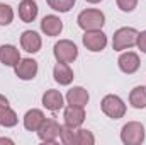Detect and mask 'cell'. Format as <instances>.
I'll use <instances>...</instances> for the list:
<instances>
[{
    "mask_svg": "<svg viewBox=\"0 0 146 145\" xmlns=\"http://www.w3.org/2000/svg\"><path fill=\"white\" fill-rule=\"evenodd\" d=\"M136 46L141 50V53H146V31L138 33V41H136Z\"/></svg>",
    "mask_w": 146,
    "mask_h": 145,
    "instance_id": "obj_26",
    "label": "cell"
},
{
    "mask_svg": "<svg viewBox=\"0 0 146 145\" xmlns=\"http://www.w3.org/2000/svg\"><path fill=\"white\" fill-rule=\"evenodd\" d=\"M21 46L27 53H37L42 46V39L36 31H24L21 34Z\"/></svg>",
    "mask_w": 146,
    "mask_h": 145,
    "instance_id": "obj_13",
    "label": "cell"
},
{
    "mask_svg": "<svg viewBox=\"0 0 146 145\" xmlns=\"http://www.w3.org/2000/svg\"><path fill=\"white\" fill-rule=\"evenodd\" d=\"M44 119H46V116L41 109H29L24 114V128L27 132H37Z\"/></svg>",
    "mask_w": 146,
    "mask_h": 145,
    "instance_id": "obj_17",
    "label": "cell"
},
{
    "mask_svg": "<svg viewBox=\"0 0 146 145\" xmlns=\"http://www.w3.org/2000/svg\"><path fill=\"white\" fill-rule=\"evenodd\" d=\"M37 137L46 142V144H54L58 138H60V133H61V125L56 121V119H51V118H46L42 121V125L39 126V130L36 132Z\"/></svg>",
    "mask_w": 146,
    "mask_h": 145,
    "instance_id": "obj_6",
    "label": "cell"
},
{
    "mask_svg": "<svg viewBox=\"0 0 146 145\" xmlns=\"http://www.w3.org/2000/svg\"><path fill=\"white\" fill-rule=\"evenodd\" d=\"M66 103L68 104H73V106H87V103H88V99H90V96H88V91L87 89H83V87H80V85H76V87H72L68 92H66Z\"/></svg>",
    "mask_w": 146,
    "mask_h": 145,
    "instance_id": "obj_16",
    "label": "cell"
},
{
    "mask_svg": "<svg viewBox=\"0 0 146 145\" xmlns=\"http://www.w3.org/2000/svg\"><path fill=\"white\" fill-rule=\"evenodd\" d=\"M5 108H9V99L0 94V111H3Z\"/></svg>",
    "mask_w": 146,
    "mask_h": 145,
    "instance_id": "obj_27",
    "label": "cell"
},
{
    "mask_svg": "<svg viewBox=\"0 0 146 145\" xmlns=\"http://www.w3.org/2000/svg\"><path fill=\"white\" fill-rule=\"evenodd\" d=\"M117 65H119L121 72L127 73V75H133V73H136L139 70L141 62H139L138 53H134V51H124V53H121V56L117 60Z\"/></svg>",
    "mask_w": 146,
    "mask_h": 145,
    "instance_id": "obj_8",
    "label": "cell"
},
{
    "mask_svg": "<svg viewBox=\"0 0 146 145\" xmlns=\"http://www.w3.org/2000/svg\"><path fill=\"white\" fill-rule=\"evenodd\" d=\"M85 2H88V3H99V2H102V0H85Z\"/></svg>",
    "mask_w": 146,
    "mask_h": 145,
    "instance_id": "obj_29",
    "label": "cell"
},
{
    "mask_svg": "<svg viewBox=\"0 0 146 145\" xmlns=\"http://www.w3.org/2000/svg\"><path fill=\"white\" fill-rule=\"evenodd\" d=\"M60 138H61V142L65 145H76V128H72V126L63 125V126H61Z\"/></svg>",
    "mask_w": 146,
    "mask_h": 145,
    "instance_id": "obj_22",
    "label": "cell"
},
{
    "mask_svg": "<svg viewBox=\"0 0 146 145\" xmlns=\"http://www.w3.org/2000/svg\"><path fill=\"white\" fill-rule=\"evenodd\" d=\"M136 41H138V31L134 28H121L112 36V48L114 51H124L136 46Z\"/></svg>",
    "mask_w": 146,
    "mask_h": 145,
    "instance_id": "obj_2",
    "label": "cell"
},
{
    "mask_svg": "<svg viewBox=\"0 0 146 145\" xmlns=\"http://www.w3.org/2000/svg\"><path fill=\"white\" fill-rule=\"evenodd\" d=\"M37 3L36 0H22L19 3V17L22 22H33L37 17Z\"/></svg>",
    "mask_w": 146,
    "mask_h": 145,
    "instance_id": "obj_18",
    "label": "cell"
},
{
    "mask_svg": "<svg viewBox=\"0 0 146 145\" xmlns=\"http://www.w3.org/2000/svg\"><path fill=\"white\" fill-rule=\"evenodd\" d=\"M82 41H83V46L88 51H94V53L102 51L107 46V36L100 29H97V31H85Z\"/></svg>",
    "mask_w": 146,
    "mask_h": 145,
    "instance_id": "obj_7",
    "label": "cell"
},
{
    "mask_svg": "<svg viewBox=\"0 0 146 145\" xmlns=\"http://www.w3.org/2000/svg\"><path fill=\"white\" fill-rule=\"evenodd\" d=\"M76 22L83 31H97L106 24V15L99 9H85L78 14Z\"/></svg>",
    "mask_w": 146,
    "mask_h": 145,
    "instance_id": "obj_1",
    "label": "cell"
},
{
    "mask_svg": "<svg viewBox=\"0 0 146 145\" xmlns=\"http://www.w3.org/2000/svg\"><path fill=\"white\" fill-rule=\"evenodd\" d=\"M53 77H54V80H56L60 85H70L73 82V79H75L73 70L70 68V65H68V63H61V62H58V63L54 65V68H53Z\"/></svg>",
    "mask_w": 146,
    "mask_h": 145,
    "instance_id": "obj_15",
    "label": "cell"
},
{
    "mask_svg": "<svg viewBox=\"0 0 146 145\" xmlns=\"http://www.w3.org/2000/svg\"><path fill=\"white\" fill-rule=\"evenodd\" d=\"M0 144H12L10 138H0Z\"/></svg>",
    "mask_w": 146,
    "mask_h": 145,
    "instance_id": "obj_28",
    "label": "cell"
},
{
    "mask_svg": "<svg viewBox=\"0 0 146 145\" xmlns=\"http://www.w3.org/2000/svg\"><path fill=\"white\" fill-rule=\"evenodd\" d=\"M129 104L136 109L146 108V87L145 85H136L129 92Z\"/></svg>",
    "mask_w": 146,
    "mask_h": 145,
    "instance_id": "obj_19",
    "label": "cell"
},
{
    "mask_svg": "<svg viewBox=\"0 0 146 145\" xmlns=\"http://www.w3.org/2000/svg\"><path fill=\"white\" fill-rule=\"evenodd\" d=\"M75 2H76V0H46V3H48L53 10L61 12V14L70 12L73 9V5H75Z\"/></svg>",
    "mask_w": 146,
    "mask_h": 145,
    "instance_id": "obj_21",
    "label": "cell"
},
{
    "mask_svg": "<svg viewBox=\"0 0 146 145\" xmlns=\"http://www.w3.org/2000/svg\"><path fill=\"white\" fill-rule=\"evenodd\" d=\"M100 109L106 116H109L112 119H121L126 114V104L124 101L115 96V94H107L102 101H100Z\"/></svg>",
    "mask_w": 146,
    "mask_h": 145,
    "instance_id": "obj_3",
    "label": "cell"
},
{
    "mask_svg": "<svg viewBox=\"0 0 146 145\" xmlns=\"http://www.w3.org/2000/svg\"><path fill=\"white\" fill-rule=\"evenodd\" d=\"M63 119H65V125L66 126L80 128L83 125V121H85V109H83V106L68 104L65 108V113H63Z\"/></svg>",
    "mask_w": 146,
    "mask_h": 145,
    "instance_id": "obj_9",
    "label": "cell"
},
{
    "mask_svg": "<svg viewBox=\"0 0 146 145\" xmlns=\"http://www.w3.org/2000/svg\"><path fill=\"white\" fill-rule=\"evenodd\" d=\"M0 62L5 67H15L21 62V53L14 44H2L0 46Z\"/></svg>",
    "mask_w": 146,
    "mask_h": 145,
    "instance_id": "obj_14",
    "label": "cell"
},
{
    "mask_svg": "<svg viewBox=\"0 0 146 145\" xmlns=\"http://www.w3.org/2000/svg\"><path fill=\"white\" fill-rule=\"evenodd\" d=\"M14 21V10L10 5L0 3V26H9Z\"/></svg>",
    "mask_w": 146,
    "mask_h": 145,
    "instance_id": "obj_24",
    "label": "cell"
},
{
    "mask_svg": "<svg viewBox=\"0 0 146 145\" xmlns=\"http://www.w3.org/2000/svg\"><path fill=\"white\" fill-rule=\"evenodd\" d=\"M14 70L21 80H33L37 75V62L34 58H21V62L14 67Z\"/></svg>",
    "mask_w": 146,
    "mask_h": 145,
    "instance_id": "obj_10",
    "label": "cell"
},
{
    "mask_svg": "<svg viewBox=\"0 0 146 145\" xmlns=\"http://www.w3.org/2000/svg\"><path fill=\"white\" fill-rule=\"evenodd\" d=\"M115 3L122 12H133L138 7V0H115Z\"/></svg>",
    "mask_w": 146,
    "mask_h": 145,
    "instance_id": "obj_25",
    "label": "cell"
},
{
    "mask_svg": "<svg viewBox=\"0 0 146 145\" xmlns=\"http://www.w3.org/2000/svg\"><path fill=\"white\" fill-rule=\"evenodd\" d=\"M42 106L48 109V111H60V109L65 106V97L60 91L56 89H48L44 94H42Z\"/></svg>",
    "mask_w": 146,
    "mask_h": 145,
    "instance_id": "obj_12",
    "label": "cell"
},
{
    "mask_svg": "<svg viewBox=\"0 0 146 145\" xmlns=\"http://www.w3.org/2000/svg\"><path fill=\"white\" fill-rule=\"evenodd\" d=\"M53 55L56 58V62L61 63H72L78 58V48L76 44L70 39H60L54 46H53Z\"/></svg>",
    "mask_w": 146,
    "mask_h": 145,
    "instance_id": "obj_4",
    "label": "cell"
},
{
    "mask_svg": "<svg viewBox=\"0 0 146 145\" xmlns=\"http://www.w3.org/2000/svg\"><path fill=\"white\" fill-rule=\"evenodd\" d=\"M121 140L126 145H139L145 142V126L139 121H129L121 130Z\"/></svg>",
    "mask_w": 146,
    "mask_h": 145,
    "instance_id": "obj_5",
    "label": "cell"
},
{
    "mask_svg": "<svg viewBox=\"0 0 146 145\" xmlns=\"http://www.w3.org/2000/svg\"><path fill=\"white\" fill-rule=\"evenodd\" d=\"M41 31L49 38L60 36L61 31H63V21L58 17V15H44L42 21H41Z\"/></svg>",
    "mask_w": 146,
    "mask_h": 145,
    "instance_id": "obj_11",
    "label": "cell"
},
{
    "mask_svg": "<svg viewBox=\"0 0 146 145\" xmlns=\"http://www.w3.org/2000/svg\"><path fill=\"white\" fill-rule=\"evenodd\" d=\"M17 121H19V118H17L15 111L10 108V106L5 108L3 111H0V125H2V126H5V128H12V126L17 125Z\"/></svg>",
    "mask_w": 146,
    "mask_h": 145,
    "instance_id": "obj_20",
    "label": "cell"
},
{
    "mask_svg": "<svg viewBox=\"0 0 146 145\" xmlns=\"http://www.w3.org/2000/svg\"><path fill=\"white\" fill-rule=\"evenodd\" d=\"M94 144H95V137L92 135V132L76 128V145H94Z\"/></svg>",
    "mask_w": 146,
    "mask_h": 145,
    "instance_id": "obj_23",
    "label": "cell"
}]
</instances>
